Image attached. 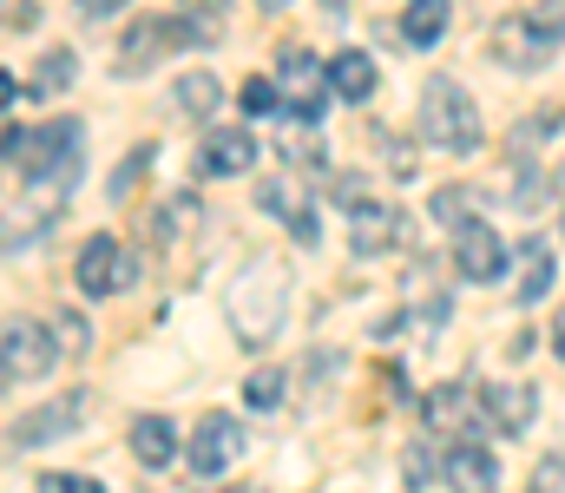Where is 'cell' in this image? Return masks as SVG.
I'll return each instance as SVG.
<instances>
[{
	"instance_id": "29",
	"label": "cell",
	"mask_w": 565,
	"mask_h": 493,
	"mask_svg": "<svg viewBox=\"0 0 565 493\" xmlns=\"http://www.w3.org/2000/svg\"><path fill=\"white\" fill-rule=\"evenodd\" d=\"M40 493H106V487H99L93 474H46V481H40Z\"/></svg>"
},
{
	"instance_id": "13",
	"label": "cell",
	"mask_w": 565,
	"mask_h": 493,
	"mask_svg": "<svg viewBox=\"0 0 565 493\" xmlns=\"http://www.w3.org/2000/svg\"><path fill=\"white\" fill-rule=\"evenodd\" d=\"M250 159H257V139L237 132V126H211L204 146H198V171L204 178H237V171H250Z\"/></svg>"
},
{
	"instance_id": "6",
	"label": "cell",
	"mask_w": 565,
	"mask_h": 493,
	"mask_svg": "<svg viewBox=\"0 0 565 493\" xmlns=\"http://www.w3.org/2000/svg\"><path fill=\"white\" fill-rule=\"evenodd\" d=\"M53 362H60L53 329L33 317H7V329H0V375L7 382H40V375H53Z\"/></svg>"
},
{
	"instance_id": "30",
	"label": "cell",
	"mask_w": 565,
	"mask_h": 493,
	"mask_svg": "<svg viewBox=\"0 0 565 493\" xmlns=\"http://www.w3.org/2000/svg\"><path fill=\"white\" fill-rule=\"evenodd\" d=\"M533 493H565V454L559 461H540V487Z\"/></svg>"
},
{
	"instance_id": "11",
	"label": "cell",
	"mask_w": 565,
	"mask_h": 493,
	"mask_svg": "<svg viewBox=\"0 0 565 493\" xmlns=\"http://www.w3.org/2000/svg\"><path fill=\"white\" fill-rule=\"evenodd\" d=\"M454 270H460L467 283H493V277L507 270V244H500V231H493V224H467V231L454 237Z\"/></svg>"
},
{
	"instance_id": "7",
	"label": "cell",
	"mask_w": 565,
	"mask_h": 493,
	"mask_svg": "<svg viewBox=\"0 0 565 493\" xmlns=\"http://www.w3.org/2000/svg\"><path fill=\"white\" fill-rule=\"evenodd\" d=\"M237 448H244L237 421H231V415H204V421L191 428V441H184V461H191V474L217 481V474H224V468L237 461Z\"/></svg>"
},
{
	"instance_id": "31",
	"label": "cell",
	"mask_w": 565,
	"mask_h": 493,
	"mask_svg": "<svg viewBox=\"0 0 565 493\" xmlns=\"http://www.w3.org/2000/svg\"><path fill=\"white\" fill-rule=\"evenodd\" d=\"M553 355H559V362H565V310H559V317H553Z\"/></svg>"
},
{
	"instance_id": "27",
	"label": "cell",
	"mask_w": 565,
	"mask_h": 493,
	"mask_svg": "<svg viewBox=\"0 0 565 493\" xmlns=\"http://www.w3.org/2000/svg\"><path fill=\"white\" fill-rule=\"evenodd\" d=\"M73 79V53L60 46V53H46V66H40V93H60Z\"/></svg>"
},
{
	"instance_id": "3",
	"label": "cell",
	"mask_w": 565,
	"mask_h": 493,
	"mask_svg": "<svg viewBox=\"0 0 565 493\" xmlns=\"http://www.w3.org/2000/svg\"><path fill=\"white\" fill-rule=\"evenodd\" d=\"M559 40H565L559 13L526 7V13H507V20L493 26V60H507L513 73H533V66H546V60L559 53Z\"/></svg>"
},
{
	"instance_id": "4",
	"label": "cell",
	"mask_w": 565,
	"mask_h": 493,
	"mask_svg": "<svg viewBox=\"0 0 565 493\" xmlns=\"http://www.w3.org/2000/svg\"><path fill=\"white\" fill-rule=\"evenodd\" d=\"M282 310H289V283H282L277 264H257L237 290H231V317H237V335L244 342H270L282 323Z\"/></svg>"
},
{
	"instance_id": "20",
	"label": "cell",
	"mask_w": 565,
	"mask_h": 493,
	"mask_svg": "<svg viewBox=\"0 0 565 493\" xmlns=\"http://www.w3.org/2000/svg\"><path fill=\"white\" fill-rule=\"evenodd\" d=\"M553 277H559V270H553V250H546V237H533V244H526V277H520L513 297H520V303H540V297L553 290Z\"/></svg>"
},
{
	"instance_id": "5",
	"label": "cell",
	"mask_w": 565,
	"mask_h": 493,
	"mask_svg": "<svg viewBox=\"0 0 565 493\" xmlns=\"http://www.w3.org/2000/svg\"><path fill=\"white\" fill-rule=\"evenodd\" d=\"M277 93H282V119L316 126V119H322V106H329V66H322L316 53L289 46V53L277 60Z\"/></svg>"
},
{
	"instance_id": "23",
	"label": "cell",
	"mask_w": 565,
	"mask_h": 493,
	"mask_svg": "<svg viewBox=\"0 0 565 493\" xmlns=\"http://www.w3.org/2000/svg\"><path fill=\"white\" fill-rule=\"evenodd\" d=\"M191 224H198V197H191V191H171V197L158 204V237L171 244V237L191 231Z\"/></svg>"
},
{
	"instance_id": "12",
	"label": "cell",
	"mask_w": 565,
	"mask_h": 493,
	"mask_svg": "<svg viewBox=\"0 0 565 493\" xmlns=\"http://www.w3.org/2000/svg\"><path fill=\"white\" fill-rule=\"evenodd\" d=\"M79 415H86V395H60V401H46V408H33V415L13 421V448H46V441L73 435Z\"/></svg>"
},
{
	"instance_id": "14",
	"label": "cell",
	"mask_w": 565,
	"mask_h": 493,
	"mask_svg": "<svg viewBox=\"0 0 565 493\" xmlns=\"http://www.w3.org/2000/svg\"><path fill=\"white\" fill-rule=\"evenodd\" d=\"M447 487L454 493H500V461L480 441H467V448L447 454Z\"/></svg>"
},
{
	"instance_id": "24",
	"label": "cell",
	"mask_w": 565,
	"mask_h": 493,
	"mask_svg": "<svg viewBox=\"0 0 565 493\" xmlns=\"http://www.w3.org/2000/svg\"><path fill=\"white\" fill-rule=\"evenodd\" d=\"M244 112H282V93H277V79H244Z\"/></svg>"
},
{
	"instance_id": "9",
	"label": "cell",
	"mask_w": 565,
	"mask_h": 493,
	"mask_svg": "<svg viewBox=\"0 0 565 493\" xmlns=\"http://www.w3.org/2000/svg\"><path fill=\"white\" fill-rule=\"evenodd\" d=\"M480 401H487V421H493L500 435H526L533 415H540V388H533L526 375H500V382H487Z\"/></svg>"
},
{
	"instance_id": "22",
	"label": "cell",
	"mask_w": 565,
	"mask_h": 493,
	"mask_svg": "<svg viewBox=\"0 0 565 493\" xmlns=\"http://www.w3.org/2000/svg\"><path fill=\"white\" fill-rule=\"evenodd\" d=\"M480 204V191H467V184H447V191H434V217L440 224H454V237L467 231V224H480V217H467Z\"/></svg>"
},
{
	"instance_id": "1",
	"label": "cell",
	"mask_w": 565,
	"mask_h": 493,
	"mask_svg": "<svg viewBox=\"0 0 565 493\" xmlns=\"http://www.w3.org/2000/svg\"><path fill=\"white\" fill-rule=\"evenodd\" d=\"M480 106H473V93L460 86V79H447V73H434L422 86V139L427 146H440V152H454V159H467L473 146H480Z\"/></svg>"
},
{
	"instance_id": "25",
	"label": "cell",
	"mask_w": 565,
	"mask_h": 493,
	"mask_svg": "<svg viewBox=\"0 0 565 493\" xmlns=\"http://www.w3.org/2000/svg\"><path fill=\"white\" fill-rule=\"evenodd\" d=\"M282 388H289V382H282L277 368H264V375H250V388H244V395H250V408H277Z\"/></svg>"
},
{
	"instance_id": "19",
	"label": "cell",
	"mask_w": 565,
	"mask_h": 493,
	"mask_svg": "<svg viewBox=\"0 0 565 493\" xmlns=\"http://www.w3.org/2000/svg\"><path fill=\"white\" fill-rule=\"evenodd\" d=\"M171 99H178V112H184V119H211V112H217V99H224V86H217L211 73H184Z\"/></svg>"
},
{
	"instance_id": "26",
	"label": "cell",
	"mask_w": 565,
	"mask_h": 493,
	"mask_svg": "<svg viewBox=\"0 0 565 493\" xmlns=\"http://www.w3.org/2000/svg\"><path fill=\"white\" fill-rule=\"evenodd\" d=\"M145 164H151V146H139L132 159H126L119 171H113V197H132V184L145 178Z\"/></svg>"
},
{
	"instance_id": "17",
	"label": "cell",
	"mask_w": 565,
	"mask_h": 493,
	"mask_svg": "<svg viewBox=\"0 0 565 493\" xmlns=\"http://www.w3.org/2000/svg\"><path fill=\"white\" fill-rule=\"evenodd\" d=\"M329 93H342V99L362 106V99L375 93V60H369V53H335V60H329Z\"/></svg>"
},
{
	"instance_id": "16",
	"label": "cell",
	"mask_w": 565,
	"mask_h": 493,
	"mask_svg": "<svg viewBox=\"0 0 565 493\" xmlns=\"http://www.w3.org/2000/svg\"><path fill=\"white\" fill-rule=\"evenodd\" d=\"M164 46H171V20H139L119 46V73H151Z\"/></svg>"
},
{
	"instance_id": "28",
	"label": "cell",
	"mask_w": 565,
	"mask_h": 493,
	"mask_svg": "<svg viewBox=\"0 0 565 493\" xmlns=\"http://www.w3.org/2000/svg\"><path fill=\"white\" fill-rule=\"evenodd\" d=\"M460 401H467L460 388H434V395H427V421H434V428H440V421H454V415H460Z\"/></svg>"
},
{
	"instance_id": "15",
	"label": "cell",
	"mask_w": 565,
	"mask_h": 493,
	"mask_svg": "<svg viewBox=\"0 0 565 493\" xmlns=\"http://www.w3.org/2000/svg\"><path fill=\"white\" fill-rule=\"evenodd\" d=\"M264 204L296 231V244H316V237H322L316 217H309V204H302V184H296V178H270V184H264Z\"/></svg>"
},
{
	"instance_id": "21",
	"label": "cell",
	"mask_w": 565,
	"mask_h": 493,
	"mask_svg": "<svg viewBox=\"0 0 565 493\" xmlns=\"http://www.w3.org/2000/svg\"><path fill=\"white\" fill-rule=\"evenodd\" d=\"M402 33H408L415 46H434V40L447 33V0H415V7L402 13Z\"/></svg>"
},
{
	"instance_id": "18",
	"label": "cell",
	"mask_w": 565,
	"mask_h": 493,
	"mask_svg": "<svg viewBox=\"0 0 565 493\" xmlns=\"http://www.w3.org/2000/svg\"><path fill=\"white\" fill-rule=\"evenodd\" d=\"M132 454H139L145 468H164V461L178 454V428H171L164 415H139V421H132Z\"/></svg>"
},
{
	"instance_id": "10",
	"label": "cell",
	"mask_w": 565,
	"mask_h": 493,
	"mask_svg": "<svg viewBox=\"0 0 565 493\" xmlns=\"http://www.w3.org/2000/svg\"><path fill=\"white\" fill-rule=\"evenodd\" d=\"M349 244H355V257L395 250V244H402V211H388V204H375V197H355V204H349Z\"/></svg>"
},
{
	"instance_id": "32",
	"label": "cell",
	"mask_w": 565,
	"mask_h": 493,
	"mask_svg": "<svg viewBox=\"0 0 565 493\" xmlns=\"http://www.w3.org/2000/svg\"><path fill=\"white\" fill-rule=\"evenodd\" d=\"M559 197H565V178H559ZM559 217H565V204H559Z\"/></svg>"
},
{
	"instance_id": "2",
	"label": "cell",
	"mask_w": 565,
	"mask_h": 493,
	"mask_svg": "<svg viewBox=\"0 0 565 493\" xmlns=\"http://www.w3.org/2000/svg\"><path fill=\"white\" fill-rule=\"evenodd\" d=\"M86 152V126L79 119H46L40 132H20V126H7V164L20 171V178H66L73 164Z\"/></svg>"
},
{
	"instance_id": "8",
	"label": "cell",
	"mask_w": 565,
	"mask_h": 493,
	"mask_svg": "<svg viewBox=\"0 0 565 493\" xmlns=\"http://www.w3.org/2000/svg\"><path fill=\"white\" fill-rule=\"evenodd\" d=\"M132 277H139V264L119 250V237H86V250H79V290L86 297H113Z\"/></svg>"
}]
</instances>
